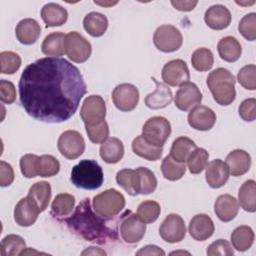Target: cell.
<instances>
[{"label":"cell","mask_w":256,"mask_h":256,"mask_svg":"<svg viewBox=\"0 0 256 256\" xmlns=\"http://www.w3.org/2000/svg\"><path fill=\"white\" fill-rule=\"evenodd\" d=\"M18 87L25 112L46 123L69 120L87 93L80 70L60 57L40 58L27 65Z\"/></svg>","instance_id":"6da1fadb"},{"label":"cell","mask_w":256,"mask_h":256,"mask_svg":"<svg viewBox=\"0 0 256 256\" xmlns=\"http://www.w3.org/2000/svg\"><path fill=\"white\" fill-rule=\"evenodd\" d=\"M64 222L74 234L86 241L106 244L118 238L116 230L107 224L104 217L94 214L89 198L83 199Z\"/></svg>","instance_id":"7a4b0ae2"},{"label":"cell","mask_w":256,"mask_h":256,"mask_svg":"<svg viewBox=\"0 0 256 256\" xmlns=\"http://www.w3.org/2000/svg\"><path fill=\"white\" fill-rule=\"evenodd\" d=\"M206 83L212 93L213 99L219 105L228 106L235 100L236 80L228 69L222 67L216 68L209 73Z\"/></svg>","instance_id":"3957f363"},{"label":"cell","mask_w":256,"mask_h":256,"mask_svg":"<svg viewBox=\"0 0 256 256\" xmlns=\"http://www.w3.org/2000/svg\"><path fill=\"white\" fill-rule=\"evenodd\" d=\"M70 180L75 187L80 189H98L104 181L102 167L95 160H81L72 168Z\"/></svg>","instance_id":"277c9868"},{"label":"cell","mask_w":256,"mask_h":256,"mask_svg":"<svg viewBox=\"0 0 256 256\" xmlns=\"http://www.w3.org/2000/svg\"><path fill=\"white\" fill-rule=\"evenodd\" d=\"M92 207L96 214L110 218L119 214L125 207V198L118 190L111 188L94 196Z\"/></svg>","instance_id":"5b68a950"},{"label":"cell","mask_w":256,"mask_h":256,"mask_svg":"<svg viewBox=\"0 0 256 256\" xmlns=\"http://www.w3.org/2000/svg\"><path fill=\"white\" fill-rule=\"evenodd\" d=\"M171 134L170 122L162 116L149 118L142 127V137L151 145L163 147Z\"/></svg>","instance_id":"8992f818"},{"label":"cell","mask_w":256,"mask_h":256,"mask_svg":"<svg viewBox=\"0 0 256 256\" xmlns=\"http://www.w3.org/2000/svg\"><path fill=\"white\" fill-rule=\"evenodd\" d=\"M155 47L165 53L177 51L183 43V37L178 28L173 25L159 26L153 35Z\"/></svg>","instance_id":"52a82bcc"},{"label":"cell","mask_w":256,"mask_h":256,"mask_svg":"<svg viewBox=\"0 0 256 256\" xmlns=\"http://www.w3.org/2000/svg\"><path fill=\"white\" fill-rule=\"evenodd\" d=\"M65 54L75 63H83L89 59L92 52L90 42L76 31H71L65 37Z\"/></svg>","instance_id":"ba28073f"},{"label":"cell","mask_w":256,"mask_h":256,"mask_svg":"<svg viewBox=\"0 0 256 256\" xmlns=\"http://www.w3.org/2000/svg\"><path fill=\"white\" fill-rule=\"evenodd\" d=\"M57 147L62 156L69 160H74L83 154L85 141L78 131L67 130L59 136Z\"/></svg>","instance_id":"9c48e42d"},{"label":"cell","mask_w":256,"mask_h":256,"mask_svg":"<svg viewBox=\"0 0 256 256\" xmlns=\"http://www.w3.org/2000/svg\"><path fill=\"white\" fill-rule=\"evenodd\" d=\"M106 103L99 95H90L83 101L80 117L85 125L98 124L105 120Z\"/></svg>","instance_id":"30bf717a"},{"label":"cell","mask_w":256,"mask_h":256,"mask_svg":"<svg viewBox=\"0 0 256 256\" xmlns=\"http://www.w3.org/2000/svg\"><path fill=\"white\" fill-rule=\"evenodd\" d=\"M146 224L130 211H127L121 220L120 235L124 242L128 244L138 243L145 235Z\"/></svg>","instance_id":"8fae6325"},{"label":"cell","mask_w":256,"mask_h":256,"mask_svg":"<svg viewBox=\"0 0 256 256\" xmlns=\"http://www.w3.org/2000/svg\"><path fill=\"white\" fill-rule=\"evenodd\" d=\"M111 98L117 109L129 112L134 110L139 102V91L133 84L122 83L113 89Z\"/></svg>","instance_id":"7c38bea8"},{"label":"cell","mask_w":256,"mask_h":256,"mask_svg":"<svg viewBox=\"0 0 256 256\" xmlns=\"http://www.w3.org/2000/svg\"><path fill=\"white\" fill-rule=\"evenodd\" d=\"M159 235L168 243L182 241L186 235V227L182 217L174 213L166 216L159 227Z\"/></svg>","instance_id":"4fadbf2b"},{"label":"cell","mask_w":256,"mask_h":256,"mask_svg":"<svg viewBox=\"0 0 256 256\" xmlns=\"http://www.w3.org/2000/svg\"><path fill=\"white\" fill-rule=\"evenodd\" d=\"M190 73L185 61L181 59H174L168 61L162 69V80L169 86H181L188 82Z\"/></svg>","instance_id":"5bb4252c"},{"label":"cell","mask_w":256,"mask_h":256,"mask_svg":"<svg viewBox=\"0 0 256 256\" xmlns=\"http://www.w3.org/2000/svg\"><path fill=\"white\" fill-rule=\"evenodd\" d=\"M202 101V93L198 86L193 82L182 84L176 92L174 102L175 106L181 111H188L200 104Z\"/></svg>","instance_id":"9a60e30c"},{"label":"cell","mask_w":256,"mask_h":256,"mask_svg":"<svg viewBox=\"0 0 256 256\" xmlns=\"http://www.w3.org/2000/svg\"><path fill=\"white\" fill-rule=\"evenodd\" d=\"M187 120L189 125L195 130L208 131L213 128L216 122V114L207 106L197 105L190 110Z\"/></svg>","instance_id":"2e32d148"},{"label":"cell","mask_w":256,"mask_h":256,"mask_svg":"<svg viewBox=\"0 0 256 256\" xmlns=\"http://www.w3.org/2000/svg\"><path fill=\"white\" fill-rule=\"evenodd\" d=\"M132 186L135 195H148L155 191L157 187V178L150 169L139 167L133 170Z\"/></svg>","instance_id":"e0dca14e"},{"label":"cell","mask_w":256,"mask_h":256,"mask_svg":"<svg viewBox=\"0 0 256 256\" xmlns=\"http://www.w3.org/2000/svg\"><path fill=\"white\" fill-rule=\"evenodd\" d=\"M214 230V223L207 214L195 215L188 225L189 234L196 241L207 240L213 235Z\"/></svg>","instance_id":"ac0fdd59"},{"label":"cell","mask_w":256,"mask_h":256,"mask_svg":"<svg viewBox=\"0 0 256 256\" xmlns=\"http://www.w3.org/2000/svg\"><path fill=\"white\" fill-rule=\"evenodd\" d=\"M40 213L37 206L28 198H22L16 204L14 208V220L22 227H28L33 225Z\"/></svg>","instance_id":"d6986e66"},{"label":"cell","mask_w":256,"mask_h":256,"mask_svg":"<svg viewBox=\"0 0 256 256\" xmlns=\"http://www.w3.org/2000/svg\"><path fill=\"white\" fill-rule=\"evenodd\" d=\"M205 179L211 188H220L226 184L229 179V170L225 162L221 159H215L209 162L206 167Z\"/></svg>","instance_id":"ffe728a7"},{"label":"cell","mask_w":256,"mask_h":256,"mask_svg":"<svg viewBox=\"0 0 256 256\" xmlns=\"http://www.w3.org/2000/svg\"><path fill=\"white\" fill-rule=\"evenodd\" d=\"M231 13L227 7L221 4L212 5L204 15V21L213 30H223L231 23Z\"/></svg>","instance_id":"44dd1931"},{"label":"cell","mask_w":256,"mask_h":256,"mask_svg":"<svg viewBox=\"0 0 256 256\" xmlns=\"http://www.w3.org/2000/svg\"><path fill=\"white\" fill-rule=\"evenodd\" d=\"M152 80L156 84V88L154 92L149 93L145 97V105L154 110L167 107L173 100L171 89L165 83L158 82L154 77H152Z\"/></svg>","instance_id":"7402d4cb"},{"label":"cell","mask_w":256,"mask_h":256,"mask_svg":"<svg viewBox=\"0 0 256 256\" xmlns=\"http://www.w3.org/2000/svg\"><path fill=\"white\" fill-rule=\"evenodd\" d=\"M239 210L237 199L230 194H222L217 197L214 203V212L222 222L233 220Z\"/></svg>","instance_id":"603a6c76"},{"label":"cell","mask_w":256,"mask_h":256,"mask_svg":"<svg viewBox=\"0 0 256 256\" xmlns=\"http://www.w3.org/2000/svg\"><path fill=\"white\" fill-rule=\"evenodd\" d=\"M41 34L39 23L32 18H25L18 22L15 28L17 40L24 45L34 44Z\"/></svg>","instance_id":"cb8c5ba5"},{"label":"cell","mask_w":256,"mask_h":256,"mask_svg":"<svg viewBox=\"0 0 256 256\" xmlns=\"http://www.w3.org/2000/svg\"><path fill=\"white\" fill-rule=\"evenodd\" d=\"M226 165L232 176H241L247 173L251 166V157L245 150L235 149L226 157Z\"/></svg>","instance_id":"d4e9b609"},{"label":"cell","mask_w":256,"mask_h":256,"mask_svg":"<svg viewBox=\"0 0 256 256\" xmlns=\"http://www.w3.org/2000/svg\"><path fill=\"white\" fill-rule=\"evenodd\" d=\"M41 18L46 28L62 26L68 19V12L57 3H47L41 9Z\"/></svg>","instance_id":"484cf974"},{"label":"cell","mask_w":256,"mask_h":256,"mask_svg":"<svg viewBox=\"0 0 256 256\" xmlns=\"http://www.w3.org/2000/svg\"><path fill=\"white\" fill-rule=\"evenodd\" d=\"M99 153L104 162L108 164H116L123 158L124 145L120 139L110 137L101 144Z\"/></svg>","instance_id":"4316f807"},{"label":"cell","mask_w":256,"mask_h":256,"mask_svg":"<svg viewBox=\"0 0 256 256\" xmlns=\"http://www.w3.org/2000/svg\"><path fill=\"white\" fill-rule=\"evenodd\" d=\"M51 194L50 183L46 181H39L30 187L27 197L37 206L40 212H43L48 207Z\"/></svg>","instance_id":"83f0119b"},{"label":"cell","mask_w":256,"mask_h":256,"mask_svg":"<svg viewBox=\"0 0 256 256\" xmlns=\"http://www.w3.org/2000/svg\"><path fill=\"white\" fill-rule=\"evenodd\" d=\"M217 50L220 58L226 62H236L242 53L240 42L233 36L222 38L217 44Z\"/></svg>","instance_id":"f1b7e54d"},{"label":"cell","mask_w":256,"mask_h":256,"mask_svg":"<svg viewBox=\"0 0 256 256\" xmlns=\"http://www.w3.org/2000/svg\"><path fill=\"white\" fill-rule=\"evenodd\" d=\"M66 35L62 32H52L48 34L41 45L43 54L49 57H59L65 53L64 43Z\"/></svg>","instance_id":"f546056e"},{"label":"cell","mask_w":256,"mask_h":256,"mask_svg":"<svg viewBox=\"0 0 256 256\" xmlns=\"http://www.w3.org/2000/svg\"><path fill=\"white\" fill-rule=\"evenodd\" d=\"M83 26L92 37H100L104 35L108 28V19L102 13L90 12L84 17Z\"/></svg>","instance_id":"4dcf8cb0"},{"label":"cell","mask_w":256,"mask_h":256,"mask_svg":"<svg viewBox=\"0 0 256 256\" xmlns=\"http://www.w3.org/2000/svg\"><path fill=\"white\" fill-rule=\"evenodd\" d=\"M132 150L141 158L149 161H156L161 158L163 147L151 145L142 137V135H139L132 141Z\"/></svg>","instance_id":"1f68e13d"},{"label":"cell","mask_w":256,"mask_h":256,"mask_svg":"<svg viewBox=\"0 0 256 256\" xmlns=\"http://www.w3.org/2000/svg\"><path fill=\"white\" fill-rule=\"evenodd\" d=\"M238 204L247 212L256 211V182L252 179L245 181L238 192Z\"/></svg>","instance_id":"d6a6232c"},{"label":"cell","mask_w":256,"mask_h":256,"mask_svg":"<svg viewBox=\"0 0 256 256\" xmlns=\"http://www.w3.org/2000/svg\"><path fill=\"white\" fill-rule=\"evenodd\" d=\"M196 148L197 146L192 139L185 136H180L173 141L170 149V156L176 162L185 163L191 152Z\"/></svg>","instance_id":"836d02e7"},{"label":"cell","mask_w":256,"mask_h":256,"mask_svg":"<svg viewBox=\"0 0 256 256\" xmlns=\"http://www.w3.org/2000/svg\"><path fill=\"white\" fill-rule=\"evenodd\" d=\"M254 242V232L250 226L241 225L231 233L232 246L240 252L248 250Z\"/></svg>","instance_id":"e575fe53"},{"label":"cell","mask_w":256,"mask_h":256,"mask_svg":"<svg viewBox=\"0 0 256 256\" xmlns=\"http://www.w3.org/2000/svg\"><path fill=\"white\" fill-rule=\"evenodd\" d=\"M75 206V197L68 193L58 194L51 204V214L54 217L69 215Z\"/></svg>","instance_id":"d590c367"},{"label":"cell","mask_w":256,"mask_h":256,"mask_svg":"<svg viewBox=\"0 0 256 256\" xmlns=\"http://www.w3.org/2000/svg\"><path fill=\"white\" fill-rule=\"evenodd\" d=\"M161 171L165 179L169 181H176L184 176L186 166L184 163L176 162L170 155H167L162 160Z\"/></svg>","instance_id":"8d00e7d4"},{"label":"cell","mask_w":256,"mask_h":256,"mask_svg":"<svg viewBox=\"0 0 256 256\" xmlns=\"http://www.w3.org/2000/svg\"><path fill=\"white\" fill-rule=\"evenodd\" d=\"M25 240L16 234H9L1 241V255L2 256H16L20 255L25 249Z\"/></svg>","instance_id":"74e56055"},{"label":"cell","mask_w":256,"mask_h":256,"mask_svg":"<svg viewBox=\"0 0 256 256\" xmlns=\"http://www.w3.org/2000/svg\"><path fill=\"white\" fill-rule=\"evenodd\" d=\"M191 63L195 70L203 72L208 71L214 64V57L210 49L201 47L196 49L191 56Z\"/></svg>","instance_id":"f35d334b"},{"label":"cell","mask_w":256,"mask_h":256,"mask_svg":"<svg viewBox=\"0 0 256 256\" xmlns=\"http://www.w3.org/2000/svg\"><path fill=\"white\" fill-rule=\"evenodd\" d=\"M160 212L161 208L159 203L153 200L143 201L137 208V215L145 224L155 222L158 219Z\"/></svg>","instance_id":"ab89813d"},{"label":"cell","mask_w":256,"mask_h":256,"mask_svg":"<svg viewBox=\"0 0 256 256\" xmlns=\"http://www.w3.org/2000/svg\"><path fill=\"white\" fill-rule=\"evenodd\" d=\"M209 153L204 148L194 149L187 159V165L190 173L199 174L201 173L206 165L208 164Z\"/></svg>","instance_id":"60d3db41"},{"label":"cell","mask_w":256,"mask_h":256,"mask_svg":"<svg viewBox=\"0 0 256 256\" xmlns=\"http://www.w3.org/2000/svg\"><path fill=\"white\" fill-rule=\"evenodd\" d=\"M60 170L59 161L52 155L39 156L38 160V176L52 177L58 174Z\"/></svg>","instance_id":"b9f144b4"},{"label":"cell","mask_w":256,"mask_h":256,"mask_svg":"<svg viewBox=\"0 0 256 256\" xmlns=\"http://www.w3.org/2000/svg\"><path fill=\"white\" fill-rule=\"evenodd\" d=\"M0 65L2 74H14L21 66L20 56L12 51H2L0 53Z\"/></svg>","instance_id":"7bdbcfd3"},{"label":"cell","mask_w":256,"mask_h":256,"mask_svg":"<svg viewBox=\"0 0 256 256\" xmlns=\"http://www.w3.org/2000/svg\"><path fill=\"white\" fill-rule=\"evenodd\" d=\"M85 130L90 141L95 144H102L109 136V126L105 120L98 124L85 125Z\"/></svg>","instance_id":"ee69618b"},{"label":"cell","mask_w":256,"mask_h":256,"mask_svg":"<svg viewBox=\"0 0 256 256\" xmlns=\"http://www.w3.org/2000/svg\"><path fill=\"white\" fill-rule=\"evenodd\" d=\"M240 34L248 41L256 39V13L251 12L243 16L238 24Z\"/></svg>","instance_id":"f6af8a7d"},{"label":"cell","mask_w":256,"mask_h":256,"mask_svg":"<svg viewBox=\"0 0 256 256\" xmlns=\"http://www.w3.org/2000/svg\"><path fill=\"white\" fill-rule=\"evenodd\" d=\"M237 80L239 84L247 90L256 89V66L254 64H249L242 67L238 74Z\"/></svg>","instance_id":"bcb514c9"},{"label":"cell","mask_w":256,"mask_h":256,"mask_svg":"<svg viewBox=\"0 0 256 256\" xmlns=\"http://www.w3.org/2000/svg\"><path fill=\"white\" fill-rule=\"evenodd\" d=\"M39 156L35 154H25L20 159V170L24 177L34 178L38 176Z\"/></svg>","instance_id":"7dc6e473"},{"label":"cell","mask_w":256,"mask_h":256,"mask_svg":"<svg viewBox=\"0 0 256 256\" xmlns=\"http://www.w3.org/2000/svg\"><path fill=\"white\" fill-rule=\"evenodd\" d=\"M206 253L208 256H232L234 251L227 240L218 239L209 245Z\"/></svg>","instance_id":"c3c4849f"},{"label":"cell","mask_w":256,"mask_h":256,"mask_svg":"<svg viewBox=\"0 0 256 256\" xmlns=\"http://www.w3.org/2000/svg\"><path fill=\"white\" fill-rule=\"evenodd\" d=\"M239 116L247 122L254 121L256 119V99L248 98L241 102L238 108Z\"/></svg>","instance_id":"681fc988"},{"label":"cell","mask_w":256,"mask_h":256,"mask_svg":"<svg viewBox=\"0 0 256 256\" xmlns=\"http://www.w3.org/2000/svg\"><path fill=\"white\" fill-rule=\"evenodd\" d=\"M132 173H133V169H128V168L118 171L116 174V182L129 195L136 196L132 186Z\"/></svg>","instance_id":"f907efd6"},{"label":"cell","mask_w":256,"mask_h":256,"mask_svg":"<svg viewBox=\"0 0 256 256\" xmlns=\"http://www.w3.org/2000/svg\"><path fill=\"white\" fill-rule=\"evenodd\" d=\"M0 99L5 104H12L16 100V89L12 82L5 79L0 80Z\"/></svg>","instance_id":"816d5d0a"},{"label":"cell","mask_w":256,"mask_h":256,"mask_svg":"<svg viewBox=\"0 0 256 256\" xmlns=\"http://www.w3.org/2000/svg\"><path fill=\"white\" fill-rule=\"evenodd\" d=\"M14 180V171L12 166L5 162H0V185L2 187H7L12 184Z\"/></svg>","instance_id":"f5cc1de1"},{"label":"cell","mask_w":256,"mask_h":256,"mask_svg":"<svg viewBox=\"0 0 256 256\" xmlns=\"http://www.w3.org/2000/svg\"><path fill=\"white\" fill-rule=\"evenodd\" d=\"M198 4V1H171V5L179 10V11H191L193 10L196 5Z\"/></svg>","instance_id":"db71d44e"},{"label":"cell","mask_w":256,"mask_h":256,"mask_svg":"<svg viewBox=\"0 0 256 256\" xmlns=\"http://www.w3.org/2000/svg\"><path fill=\"white\" fill-rule=\"evenodd\" d=\"M136 255H157V256H164L165 252L156 245H146L143 248H141Z\"/></svg>","instance_id":"11a10c76"},{"label":"cell","mask_w":256,"mask_h":256,"mask_svg":"<svg viewBox=\"0 0 256 256\" xmlns=\"http://www.w3.org/2000/svg\"><path fill=\"white\" fill-rule=\"evenodd\" d=\"M81 254L82 255H106V252L97 247H89L85 249Z\"/></svg>","instance_id":"9f6ffc18"},{"label":"cell","mask_w":256,"mask_h":256,"mask_svg":"<svg viewBox=\"0 0 256 256\" xmlns=\"http://www.w3.org/2000/svg\"><path fill=\"white\" fill-rule=\"evenodd\" d=\"M94 3L97 5H101V6H113V5L117 4V2H98V1H94Z\"/></svg>","instance_id":"6f0895ef"},{"label":"cell","mask_w":256,"mask_h":256,"mask_svg":"<svg viewBox=\"0 0 256 256\" xmlns=\"http://www.w3.org/2000/svg\"><path fill=\"white\" fill-rule=\"evenodd\" d=\"M239 5H252L255 3V1H251V2H236Z\"/></svg>","instance_id":"680465c9"},{"label":"cell","mask_w":256,"mask_h":256,"mask_svg":"<svg viewBox=\"0 0 256 256\" xmlns=\"http://www.w3.org/2000/svg\"><path fill=\"white\" fill-rule=\"evenodd\" d=\"M185 253L189 254L188 252H185V251H174V252H171L170 254H171V255H173V254H185Z\"/></svg>","instance_id":"91938a15"}]
</instances>
